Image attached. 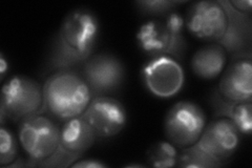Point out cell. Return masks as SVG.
Returning a JSON list of instances; mask_svg holds the SVG:
<instances>
[{"instance_id": "cell-3", "label": "cell", "mask_w": 252, "mask_h": 168, "mask_svg": "<svg viewBox=\"0 0 252 168\" xmlns=\"http://www.w3.org/2000/svg\"><path fill=\"white\" fill-rule=\"evenodd\" d=\"M184 23L182 16L172 12L146 21L137 34L140 47L153 58L181 59L186 50Z\"/></svg>"}, {"instance_id": "cell-1", "label": "cell", "mask_w": 252, "mask_h": 168, "mask_svg": "<svg viewBox=\"0 0 252 168\" xmlns=\"http://www.w3.org/2000/svg\"><path fill=\"white\" fill-rule=\"evenodd\" d=\"M99 22L91 11L70 12L52 40L46 68L56 73L80 67L93 55L99 38Z\"/></svg>"}, {"instance_id": "cell-20", "label": "cell", "mask_w": 252, "mask_h": 168, "mask_svg": "<svg viewBox=\"0 0 252 168\" xmlns=\"http://www.w3.org/2000/svg\"><path fill=\"white\" fill-rule=\"evenodd\" d=\"M179 3L181 2L170 1V0L168 1L157 0V1H137L136 6L141 14L162 17V16L171 13V10Z\"/></svg>"}, {"instance_id": "cell-23", "label": "cell", "mask_w": 252, "mask_h": 168, "mask_svg": "<svg viewBox=\"0 0 252 168\" xmlns=\"http://www.w3.org/2000/svg\"><path fill=\"white\" fill-rule=\"evenodd\" d=\"M73 168H104L106 164L102 163L99 160L96 159H84L78 160L72 166Z\"/></svg>"}, {"instance_id": "cell-12", "label": "cell", "mask_w": 252, "mask_h": 168, "mask_svg": "<svg viewBox=\"0 0 252 168\" xmlns=\"http://www.w3.org/2000/svg\"><path fill=\"white\" fill-rule=\"evenodd\" d=\"M218 93L228 101L245 102L252 98V63L251 57L245 55L233 60L223 70Z\"/></svg>"}, {"instance_id": "cell-8", "label": "cell", "mask_w": 252, "mask_h": 168, "mask_svg": "<svg viewBox=\"0 0 252 168\" xmlns=\"http://www.w3.org/2000/svg\"><path fill=\"white\" fill-rule=\"evenodd\" d=\"M82 117L90 124L98 139L113 138L119 134L127 122L125 107L113 96L93 98Z\"/></svg>"}, {"instance_id": "cell-13", "label": "cell", "mask_w": 252, "mask_h": 168, "mask_svg": "<svg viewBox=\"0 0 252 168\" xmlns=\"http://www.w3.org/2000/svg\"><path fill=\"white\" fill-rule=\"evenodd\" d=\"M97 139L96 134L82 116L69 119L61 126L60 145L72 154L82 157Z\"/></svg>"}, {"instance_id": "cell-21", "label": "cell", "mask_w": 252, "mask_h": 168, "mask_svg": "<svg viewBox=\"0 0 252 168\" xmlns=\"http://www.w3.org/2000/svg\"><path fill=\"white\" fill-rule=\"evenodd\" d=\"M81 156H78L75 154L69 153L66 149L63 148L61 145L57 148L55 153L43 161L39 162L36 166L39 167H67L72 166L76 161H78Z\"/></svg>"}, {"instance_id": "cell-5", "label": "cell", "mask_w": 252, "mask_h": 168, "mask_svg": "<svg viewBox=\"0 0 252 168\" xmlns=\"http://www.w3.org/2000/svg\"><path fill=\"white\" fill-rule=\"evenodd\" d=\"M58 121L51 116L35 115L20 122L19 141L29 159V166L51 157L60 145Z\"/></svg>"}, {"instance_id": "cell-4", "label": "cell", "mask_w": 252, "mask_h": 168, "mask_svg": "<svg viewBox=\"0 0 252 168\" xmlns=\"http://www.w3.org/2000/svg\"><path fill=\"white\" fill-rule=\"evenodd\" d=\"M43 109V86L36 80L27 76H14L3 85L0 101L2 124L4 118L21 122L35 115L42 114Z\"/></svg>"}, {"instance_id": "cell-15", "label": "cell", "mask_w": 252, "mask_h": 168, "mask_svg": "<svg viewBox=\"0 0 252 168\" xmlns=\"http://www.w3.org/2000/svg\"><path fill=\"white\" fill-rule=\"evenodd\" d=\"M227 53L219 43L207 44L196 51L191 59L193 74L204 80H212L223 73Z\"/></svg>"}, {"instance_id": "cell-6", "label": "cell", "mask_w": 252, "mask_h": 168, "mask_svg": "<svg viewBox=\"0 0 252 168\" xmlns=\"http://www.w3.org/2000/svg\"><path fill=\"white\" fill-rule=\"evenodd\" d=\"M206 126L203 108L191 101H180L169 108L164 120V134L167 141L183 149L198 142Z\"/></svg>"}, {"instance_id": "cell-24", "label": "cell", "mask_w": 252, "mask_h": 168, "mask_svg": "<svg viewBox=\"0 0 252 168\" xmlns=\"http://www.w3.org/2000/svg\"><path fill=\"white\" fill-rule=\"evenodd\" d=\"M7 67H9V63L6 62L3 54H1L0 55V74H1V80H3V78H4Z\"/></svg>"}, {"instance_id": "cell-9", "label": "cell", "mask_w": 252, "mask_h": 168, "mask_svg": "<svg viewBox=\"0 0 252 168\" xmlns=\"http://www.w3.org/2000/svg\"><path fill=\"white\" fill-rule=\"evenodd\" d=\"M185 23L188 31L196 38L219 42L226 33L228 15L220 1L204 0L190 6Z\"/></svg>"}, {"instance_id": "cell-17", "label": "cell", "mask_w": 252, "mask_h": 168, "mask_svg": "<svg viewBox=\"0 0 252 168\" xmlns=\"http://www.w3.org/2000/svg\"><path fill=\"white\" fill-rule=\"evenodd\" d=\"M179 151L169 141L157 142L149 147L146 153L148 166L157 168H170L177 166Z\"/></svg>"}, {"instance_id": "cell-18", "label": "cell", "mask_w": 252, "mask_h": 168, "mask_svg": "<svg viewBox=\"0 0 252 168\" xmlns=\"http://www.w3.org/2000/svg\"><path fill=\"white\" fill-rule=\"evenodd\" d=\"M177 166L185 168H216L222 165L216 162L194 143L193 145L180 151Z\"/></svg>"}, {"instance_id": "cell-19", "label": "cell", "mask_w": 252, "mask_h": 168, "mask_svg": "<svg viewBox=\"0 0 252 168\" xmlns=\"http://www.w3.org/2000/svg\"><path fill=\"white\" fill-rule=\"evenodd\" d=\"M18 153V146L14 134L2 124L0 130V165L11 166Z\"/></svg>"}, {"instance_id": "cell-14", "label": "cell", "mask_w": 252, "mask_h": 168, "mask_svg": "<svg viewBox=\"0 0 252 168\" xmlns=\"http://www.w3.org/2000/svg\"><path fill=\"white\" fill-rule=\"evenodd\" d=\"M228 15V27L223 38L218 42L226 53H240L246 49V45L250 42V19L234 11L227 2H220Z\"/></svg>"}, {"instance_id": "cell-7", "label": "cell", "mask_w": 252, "mask_h": 168, "mask_svg": "<svg viewBox=\"0 0 252 168\" xmlns=\"http://www.w3.org/2000/svg\"><path fill=\"white\" fill-rule=\"evenodd\" d=\"M79 73L88 83L93 98L113 96L120 91L125 80L123 63L108 53L93 54L80 67Z\"/></svg>"}, {"instance_id": "cell-11", "label": "cell", "mask_w": 252, "mask_h": 168, "mask_svg": "<svg viewBox=\"0 0 252 168\" xmlns=\"http://www.w3.org/2000/svg\"><path fill=\"white\" fill-rule=\"evenodd\" d=\"M147 90L160 98L177 95L184 84V71L180 63L169 57L153 58L143 68Z\"/></svg>"}, {"instance_id": "cell-2", "label": "cell", "mask_w": 252, "mask_h": 168, "mask_svg": "<svg viewBox=\"0 0 252 168\" xmlns=\"http://www.w3.org/2000/svg\"><path fill=\"white\" fill-rule=\"evenodd\" d=\"M44 109L59 122L83 115L93 99L88 83L74 69L53 73L43 84Z\"/></svg>"}, {"instance_id": "cell-22", "label": "cell", "mask_w": 252, "mask_h": 168, "mask_svg": "<svg viewBox=\"0 0 252 168\" xmlns=\"http://www.w3.org/2000/svg\"><path fill=\"white\" fill-rule=\"evenodd\" d=\"M228 3L234 11L243 15H248L251 13L252 2L250 0H231V1H228Z\"/></svg>"}, {"instance_id": "cell-16", "label": "cell", "mask_w": 252, "mask_h": 168, "mask_svg": "<svg viewBox=\"0 0 252 168\" xmlns=\"http://www.w3.org/2000/svg\"><path fill=\"white\" fill-rule=\"evenodd\" d=\"M216 117L229 119L241 134L249 135L252 130V103L251 101L233 102L220 97L219 93L214 96Z\"/></svg>"}, {"instance_id": "cell-10", "label": "cell", "mask_w": 252, "mask_h": 168, "mask_svg": "<svg viewBox=\"0 0 252 168\" xmlns=\"http://www.w3.org/2000/svg\"><path fill=\"white\" fill-rule=\"evenodd\" d=\"M241 134L229 119L219 117L208 124L195 144L210 158L224 165L238 149Z\"/></svg>"}]
</instances>
